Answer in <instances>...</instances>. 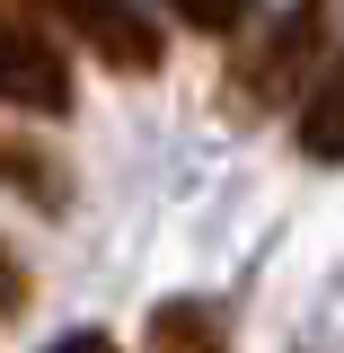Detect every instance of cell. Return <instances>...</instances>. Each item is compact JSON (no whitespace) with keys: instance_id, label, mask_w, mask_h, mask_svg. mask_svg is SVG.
<instances>
[{"instance_id":"obj_7","label":"cell","mask_w":344,"mask_h":353,"mask_svg":"<svg viewBox=\"0 0 344 353\" xmlns=\"http://www.w3.org/2000/svg\"><path fill=\"white\" fill-rule=\"evenodd\" d=\"M185 27H203V36H239L247 18H256V0H168Z\"/></svg>"},{"instance_id":"obj_1","label":"cell","mask_w":344,"mask_h":353,"mask_svg":"<svg viewBox=\"0 0 344 353\" xmlns=\"http://www.w3.org/2000/svg\"><path fill=\"white\" fill-rule=\"evenodd\" d=\"M0 106L71 115V62H62V44L44 36L36 18H18V9H0Z\"/></svg>"},{"instance_id":"obj_8","label":"cell","mask_w":344,"mask_h":353,"mask_svg":"<svg viewBox=\"0 0 344 353\" xmlns=\"http://www.w3.org/2000/svg\"><path fill=\"white\" fill-rule=\"evenodd\" d=\"M9 309H27V274H18L9 248H0V318H9Z\"/></svg>"},{"instance_id":"obj_5","label":"cell","mask_w":344,"mask_h":353,"mask_svg":"<svg viewBox=\"0 0 344 353\" xmlns=\"http://www.w3.org/2000/svg\"><path fill=\"white\" fill-rule=\"evenodd\" d=\"M301 159H327V168L344 159V53L309 80V97H301Z\"/></svg>"},{"instance_id":"obj_6","label":"cell","mask_w":344,"mask_h":353,"mask_svg":"<svg viewBox=\"0 0 344 353\" xmlns=\"http://www.w3.org/2000/svg\"><path fill=\"white\" fill-rule=\"evenodd\" d=\"M0 185H18V194H27V203H44V212L62 203V168H44L36 141H0Z\"/></svg>"},{"instance_id":"obj_2","label":"cell","mask_w":344,"mask_h":353,"mask_svg":"<svg viewBox=\"0 0 344 353\" xmlns=\"http://www.w3.org/2000/svg\"><path fill=\"white\" fill-rule=\"evenodd\" d=\"M27 9H44V18H62L71 36L106 62V71H159V27L132 9V0H27Z\"/></svg>"},{"instance_id":"obj_3","label":"cell","mask_w":344,"mask_h":353,"mask_svg":"<svg viewBox=\"0 0 344 353\" xmlns=\"http://www.w3.org/2000/svg\"><path fill=\"white\" fill-rule=\"evenodd\" d=\"M318 36H327V0H292V9H283V27L239 62V80H230V88H239V106H274L283 88L301 80V62L318 53Z\"/></svg>"},{"instance_id":"obj_9","label":"cell","mask_w":344,"mask_h":353,"mask_svg":"<svg viewBox=\"0 0 344 353\" xmlns=\"http://www.w3.org/2000/svg\"><path fill=\"white\" fill-rule=\"evenodd\" d=\"M44 353H115V336H106V327H71L62 345H44Z\"/></svg>"},{"instance_id":"obj_4","label":"cell","mask_w":344,"mask_h":353,"mask_svg":"<svg viewBox=\"0 0 344 353\" xmlns=\"http://www.w3.org/2000/svg\"><path fill=\"white\" fill-rule=\"evenodd\" d=\"M141 353H230V318L212 301H168V309H150Z\"/></svg>"}]
</instances>
